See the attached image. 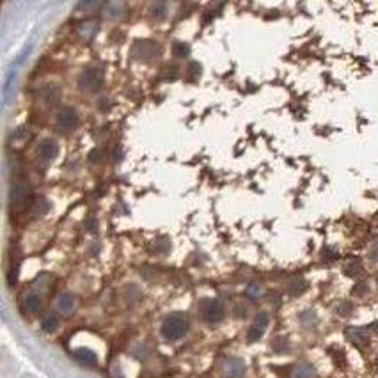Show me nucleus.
Segmentation results:
<instances>
[{
	"instance_id": "5",
	"label": "nucleus",
	"mask_w": 378,
	"mask_h": 378,
	"mask_svg": "<svg viewBox=\"0 0 378 378\" xmlns=\"http://www.w3.org/2000/svg\"><path fill=\"white\" fill-rule=\"evenodd\" d=\"M80 123V116L76 112V108L73 107H64L59 110L57 114V126L61 128L62 131H71L75 130Z\"/></svg>"
},
{
	"instance_id": "26",
	"label": "nucleus",
	"mask_w": 378,
	"mask_h": 378,
	"mask_svg": "<svg viewBox=\"0 0 378 378\" xmlns=\"http://www.w3.org/2000/svg\"><path fill=\"white\" fill-rule=\"evenodd\" d=\"M337 311H339V314H343V316H345V314H348L352 311V305L348 302H345V303H343V307L339 305V309H337Z\"/></svg>"
},
{
	"instance_id": "32",
	"label": "nucleus",
	"mask_w": 378,
	"mask_h": 378,
	"mask_svg": "<svg viewBox=\"0 0 378 378\" xmlns=\"http://www.w3.org/2000/svg\"><path fill=\"white\" fill-rule=\"evenodd\" d=\"M377 280H378V279H377Z\"/></svg>"
},
{
	"instance_id": "16",
	"label": "nucleus",
	"mask_w": 378,
	"mask_h": 378,
	"mask_svg": "<svg viewBox=\"0 0 378 378\" xmlns=\"http://www.w3.org/2000/svg\"><path fill=\"white\" fill-rule=\"evenodd\" d=\"M59 318H57V314H47V316L43 318V322H41V328L43 332H47V334H53V332H57V328H59Z\"/></svg>"
},
{
	"instance_id": "18",
	"label": "nucleus",
	"mask_w": 378,
	"mask_h": 378,
	"mask_svg": "<svg viewBox=\"0 0 378 378\" xmlns=\"http://www.w3.org/2000/svg\"><path fill=\"white\" fill-rule=\"evenodd\" d=\"M345 274L350 277H359L362 274V265H360V259H350L345 266Z\"/></svg>"
},
{
	"instance_id": "29",
	"label": "nucleus",
	"mask_w": 378,
	"mask_h": 378,
	"mask_svg": "<svg viewBox=\"0 0 378 378\" xmlns=\"http://www.w3.org/2000/svg\"><path fill=\"white\" fill-rule=\"evenodd\" d=\"M369 256H371V259L373 261H378V243L375 245L373 249H371V252H369Z\"/></svg>"
},
{
	"instance_id": "12",
	"label": "nucleus",
	"mask_w": 378,
	"mask_h": 378,
	"mask_svg": "<svg viewBox=\"0 0 378 378\" xmlns=\"http://www.w3.org/2000/svg\"><path fill=\"white\" fill-rule=\"evenodd\" d=\"M78 32L82 34V38L85 41H91L96 36V32H98V22L96 20H85V22H82L78 25Z\"/></svg>"
},
{
	"instance_id": "14",
	"label": "nucleus",
	"mask_w": 378,
	"mask_h": 378,
	"mask_svg": "<svg viewBox=\"0 0 378 378\" xmlns=\"http://www.w3.org/2000/svg\"><path fill=\"white\" fill-rule=\"evenodd\" d=\"M290 378H316V371L311 364H297L295 368H291Z\"/></svg>"
},
{
	"instance_id": "22",
	"label": "nucleus",
	"mask_w": 378,
	"mask_h": 378,
	"mask_svg": "<svg viewBox=\"0 0 378 378\" xmlns=\"http://www.w3.org/2000/svg\"><path fill=\"white\" fill-rule=\"evenodd\" d=\"M305 288H307V284H305V280L300 279V277H297V279H293L290 282V293L291 295H300L305 291Z\"/></svg>"
},
{
	"instance_id": "21",
	"label": "nucleus",
	"mask_w": 378,
	"mask_h": 378,
	"mask_svg": "<svg viewBox=\"0 0 378 378\" xmlns=\"http://www.w3.org/2000/svg\"><path fill=\"white\" fill-rule=\"evenodd\" d=\"M48 208H50L48 201H45V199H38V201L32 204V208H30V213H34V217H39V215L47 213Z\"/></svg>"
},
{
	"instance_id": "28",
	"label": "nucleus",
	"mask_w": 378,
	"mask_h": 378,
	"mask_svg": "<svg viewBox=\"0 0 378 378\" xmlns=\"http://www.w3.org/2000/svg\"><path fill=\"white\" fill-rule=\"evenodd\" d=\"M108 105H110L108 98H101V101H98V108H101V110H107Z\"/></svg>"
},
{
	"instance_id": "8",
	"label": "nucleus",
	"mask_w": 378,
	"mask_h": 378,
	"mask_svg": "<svg viewBox=\"0 0 378 378\" xmlns=\"http://www.w3.org/2000/svg\"><path fill=\"white\" fill-rule=\"evenodd\" d=\"M59 154V144L55 140L51 139H45L38 144V156L43 162H51L55 160V156Z\"/></svg>"
},
{
	"instance_id": "19",
	"label": "nucleus",
	"mask_w": 378,
	"mask_h": 378,
	"mask_svg": "<svg viewBox=\"0 0 378 378\" xmlns=\"http://www.w3.org/2000/svg\"><path fill=\"white\" fill-rule=\"evenodd\" d=\"M173 53H174V57H177V59H187V57L190 55V47H188L187 43L176 41L173 45Z\"/></svg>"
},
{
	"instance_id": "25",
	"label": "nucleus",
	"mask_w": 378,
	"mask_h": 378,
	"mask_svg": "<svg viewBox=\"0 0 378 378\" xmlns=\"http://www.w3.org/2000/svg\"><path fill=\"white\" fill-rule=\"evenodd\" d=\"M259 291H261V290H259V286L252 284L251 288H249V290H247V295H249V297H251L252 300H254V299H257V297H259Z\"/></svg>"
},
{
	"instance_id": "7",
	"label": "nucleus",
	"mask_w": 378,
	"mask_h": 378,
	"mask_svg": "<svg viewBox=\"0 0 378 378\" xmlns=\"http://www.w3.org/2000/svg\"><path fill=\"white\" fill-rule=\"evenodd\" d=\"M156 51H158V48H156V45L153 41H137L131 53L139 61H151L156 55Z\"/></svg>"
},
{
	"instance_id": "24",
	"label": "nucleus",
	"mask_w": 378,
	"mask_h": 378,
	"mask_svg": "<svg viewBox=\"0 0 378 378\" xmlns=\"http://www.w3.org/2000/svg\"><path fill=\"white\" fill-rule=\"evenodd\" d=\"M101 156H103L101 150H93L91 153H89V162H91V164H96V162L101 160Z\"/></svg>"
},
{
	"instance_id": "23",
	"label": "nucleus",
	"mask_w": 378,
	"mask_h": 378,
	"mask_svg": "<svg viewBox=\"0 0 378 378\" xmlns=\"http://www.w3.org/2000/svg\"><path fill=\"white\" fill-rule=\"evenodd\" d=\"M227 375L229 377H233V378H236V377H240V375L243 373V364L240 362V360H236V359H233L231 360V364L227 366Z\"/></svg>"
},
{
	"instance_id": "13",
	"label": "nucleus",
	"mask_w": 378,
	"mask_h": 378,
	"mask_svg": "<svg viewBox=\"0 0 378 378\" xmlns=\"http://www.w3.org/2000/svg\"><path fill=\"white\" fill-rule=\"evenodd\" d=\"M57 309L64 314H70L75 309V297L71 293H61L57 297Z\"/></svg>"
},
{
	"instance_id": "20",
	"label": "nucleus",
	"mask_w": 378,
	"mask_h": 378,
	"mask_svg": "<svg viewBox=\"0 0 378 378\" xmlns=\"http://www.w3.org/2000/svg\"><path fill=\"white\" fill-rule=\"evenodd\" d=\"M123 11H125V4H119V2H110L105 5V14H108L110 18H119Z\"/></svg>"
},
{
	"instance_id": "6",
	"label": "nucleus",
	"mask_w": 378,
	"mask_h": 378,
	"mask_svg": "<svg viewBox=\"0 0 378 378\" xmlns=\"http://www.w3.org/2000/svg\"><path fill=\"white\" fill-rule=\"evenodd\" d=\"M268 323H270V318L266 313H257L256 318H254V322H252L251 328H249V334H247V341L249 343H254V341L261 339V336L265 334L266 327H268Z\"/></svg>"
},
{
	"instance_id": "10",
	"label": "nucleus",
	"mask_w": 378,
	"mask_h": 378,
	"mask_svg": "<svg viewBox=\"0 0 378 378\" xmlns=\"http://www.w3.org/2000/svg\"><path fill=\"white\" fill-rule=\"evenodd\" d=\"M22 307L25 309V313L28 314H36L41 311L43 307V299L38 293H27L22 300Z\"/></svg>"
},
{
	"instance_id": "4",
	"label": "nucleus",
	"mask_w": 378,
	"mask_h": 378,
	"mask_svg": "<svg viewBox=\"0 0 378 378\" xmlns=\"http://www.w3.org/2000/svg\"><path fill=\"white\" fill-rule=\"evenodd\" d=\"M226 316V307L220 300H206L202 303V318L208 323H219Z\"/></svg>"
},
{
	"instance_id": "9",
	"label": "nucleus",
	"mask_w": 378,
	"mask_h": 378,
	"mask_svg": "<svg viewBox=\"0 0 378 378\" xmlns=\"http://www.w3.org/2000/svg\"><path fill=\"white\" fill-rule=\"evenodd\" d=\"M41 101L45 103V105H48V107H53V105H57L59 103V100H61V87L55 84H48L45 85V87L41 89Z\"/></svg>"
},
{
	"instance_id": "27",
	"label": "nucleus",
	"mask_w": 378,
	"mask_h": 378,
	"mask_svg": "<svg viewBox=\"0 0 378 378\" xmlns=\"http://www.w3.org/2000/svg\"><path fill=\"white\" fill-rule=\"evenodd\" d=\"M96 226H98V222H96V219H94V217H91V219L87 220V224H85V227H87L89 231H94V229H96Z\"/></svg>"
},
{
	"instance_id": "2",
	"label": "nucleus",
	"mask_w": 378,
	"mask_h": 378,
	"mask_svg": "<svg viewBox=\"0 0 378 378\" xmlns=\"http://www.w3.org/2000/svg\"><path fill=\"white\" fill-rule=\"evenodd\" d=\"M105 82V71L103 68H98V66H94V68H87L80 73L78 76V87L85 93H96L100 91Z\"/></svg>"
},
{
	"instance_id": "15",
	"label": "nucleus",
	"mask_w": 378,
	"mask_h": 378,
	"mask_svg": "<svg viewBox=\"0 0 378 378\" xmlns=\"http://www.w3.org/2000/svg\"><path fill=\"white\" fill-rule=\"evenodd\" d=\"M346 337L357 346H362L368 343V334H366L364 328H357V327L346 328Z\"/></svg>"
},
{
	"instance_id": "31",
	"label": "nucleus",
	"mask_w": 378,
	"mask_h": 378,
	"mask_svg": "<svg viewBox=\"0 0 378 378\" xmlns=\"http://www.w3.org/2000/svg\"><path fill=\"white\" fill-rule=\"evenodd\" d=\"M369 330L378 332V322H377V323H373V325H371V327H369Z\"/></svg>"
},
{
	"instance_id": "17",
	"label": "nucleus",
	"mask_w": 378,
	"mask_h": 378,
	"mask_svg": "<svg viewBox=\"0 0 378 378\" xmlns=\"http://www.w3.org/2000/svg\"><path fill=\"white\" fill-rule=\"evenodd\" d=\"M150 14L151 18H156V20L165 18V14H167V4H165V2H153V4L150 5Z\"/></svg>"
},
{
	"instance_id": "1",
	"label": "nucleus",
	"mask_w": 378,
	"mask_h": 378,
	"mask_svg": "<svg viewBox=\"0 0 378 378\" xmlns=\"http://www.w3.org/2000/svg\"><path fill=\"white\" fill-rule=\"evenodd\" d=\"M188 332V318L181 313H174L167 316L162 323V336L169 341L181 339Z\"/></svg>"
},
{
	"instance_id": "3",
	"label": "nucleus",
	"mask_w": 378,
	"mask_h": 378,
	"mask_svg": "<svg viewBox=\"0 0 378 378\" xmlns=\"http://www.w3.org/2000/svg\"><path fill=\"white\" fill-rule=\"evenodd\" d=\"M28 202V183L14 181L9 190V206L11 210H22Z\"/></svg>"
},
{
	"instance_id": "30",
	"label": "nucleus",
	"mask_w": 378,
	"mask_h": 378,
	"mask_svg": "<svg viewBox=\"0 0 378 378\" xmlns=\"http://www.w3.org/2000/svg\"><path fill=\"white\" fill-rule=\"evenodd\" d=\"M362 291H366V284H364V282H360V284L357 286V288H355V290H353V293L362 295Z\"/></svg>"
},
{
	"instance_id": "11",
	"label": "nucleus",
	"mask_w": 378,
	"mask_h": 378,
	"mask_svg": "<svg viewBox=\"0 0 378 378\" xmlns=\"http://www.w3.org/2000/svg\"><path fill=\"white\" fill-rule=\"evenodd\" d=\"M75 355V359L78 360L80 364L84 366H96L98 364V357L94 353L93 350H89V348H78V350L73 352Z\"/></svg>"
}]
</instances>
